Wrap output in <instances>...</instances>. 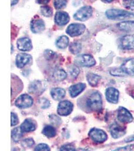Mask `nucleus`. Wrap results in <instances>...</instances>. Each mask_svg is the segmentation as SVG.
Returning a JSON list of instances; mask_svg holds the SVG:
<instances>
[{"label":"nucleus","instance_id":"nucleus-42","mask_svg":"<svg viewBox=\"0 0 134 151\" xmlns=\"http://www.w3.org/2000/svg\"><path fill=\"white\" fill-rule=\"evenodd\" d=\"M76 151H86V150H84L83 149H78V150H76Z\"/></svg>","mask_w":134,"mask_h":151},{"label":"nucleus","instance_id":"nucleus-35","mask_svg":"<svg viewBox=\"0 0 134 151\" xmlns=\"http://www.w3.org/2000/svg\"><path fill=\"white\" fill-rule=\"evenodd\" d=\"M123 5L127 9L134 10V1H123Z\"/></svg>","mask_w":134,"mask_h":151},{"label":"nucleus","instance_id":"nucleus-15","mask_svg":"<svg viewBox=\"0 0 134 151\" xmlns=\"http://www.w3.org/2000/svg\"><path fill=\"white\" fill-rule=\"evenodd\" d=\"M118 119L120 122L130 123L133 120V116L131 113L123 107H120L118 110Z\"/></svg>","mask_w":134,"mask_h":151},{"label":"nucleus","instance_id":"nucleus-25","mask_svg":"<svg viewBox=\"0 0 134 151\" xmlns=\"http://www.w3.org/2000/svg\"><path fill=\"white\" fill-rule=\"evenodd\" d=\"M69 38L66 35H62L58 37L56 41V45L60 49L66 48L69 44Z\"/></svg>","mask_w":134,"mask_h":151},{"label":"nucleus","instance_id":"nucleus-20","mask_svg":"<svg viewBox=\"0 0 134 151\" xmlns=\"http://www.w3.org/2000/svg\"><path fill=\"white\" fill-rule=\"evenodd\" d=\"M52 98L56 101L62 99L66 96V90L62 88L56 87L52 88L50 91Z\"/></svg>","mask_w":134,"mask_h":151},{"label":"nucleus","instance_id":"nucleus-26","mask_svg":"<svg viewBox=\"0 0 134 151\" xmlns=\"http://www.w3.org/2000/svg\"><path fill=\"white\" fill-rule=\"evenodd\" d=\"M68 73L72 78L76 79L80 73V69L78 65H71L68 68Z\"/></svg>","mask_w":134,"mask_h":151},{"label":"nucleus","instance_id":"nucleus-32","mask_svg":"<svg viewBox=\"0 0 134 151\" xmlns=\"http://www.w3.org/2000/svg\"><path fill=\"white\" fill-rule=\"evenodd\" d=\"M38 103L39 104L41 108L42 109H46L49 107L50 105V102L46 98H41L39 100Z\"/></svg>","mask_w":134,"mask_h":151},{"label":"nucleus","instance_id":"nucleus-29","mask_svg":"<svg viewBox=\"0 0 134 151\" xmlns=\"http://www.w3.org/2000/svg\"><path fill=\"white\" fill-rule=\"evenodd\" d=\"M40 12L42 15L46 17H51L53 16V9L48 6H43L40 7Z\"/></svg>","mask_w":134,"mask_h":151},{"label":"nucleus","instance_id":"nucleus-14","mask_svg":"<svg viewBox=\"0 0 134 151\" xmlns=\"http://www.w3.org/2000/svg\"><path fill=\"white\" fill-rule=\"evenodd\" d=\"M70 20V16L67 12L58 11L55 13L54 21L58 25L60 26L66 25Z\"/></svg>","mask_w":134,"mask_h":151},{"label":"nucleus","instance_id":"nucleus-13","mask_svg":"<svg viewBox=\"0 0 134 151\" xmlns=\"http://www.w3.org/2000/svg\"><path fill=\"white\" fill-rule=\"evenodd\" d=\"M120 46L123 50H134V35H127L120 38Z\"/></svg>","mask_w":134,"mask_h":151},{"label":"nucleus","instance_id":"nucleus-33","mask_svg":"<svg viewBox=\"0 0 134 151\" xmlns=\"http://www.w3.org/2000/svg\"><path fill=\"white\" fill-rule=\"evenodd\" d=\"M44 56L48 60H52L56 56V53L51 50H46L44 52Z\"/></svg>","mask_w":134,"mask_h":151},{"label":"nucleus","instance_id":"nucleus-9","mask_svg":"<svg viewBox=\"0 0 134 151\" xmlns=\"http://www.w3.org/2000/svg\"><path fill=\"white\" fill-rule=\"evenodd\" d=\"M32 57L29 54L19 53L16 57V65L19 69L23 68L32 61Z\"/></svg>","mask_w":134,"mask_h":151},{"label":"nucleus","instance_id":"nucleus-22","mask_svg":"<svg viewBox=\"0 0 134 151\" xmlns=\"http://www.w3.org/2000/svg\"><path fill=\"white\" fill-rule=\"evenodd\" d=\"M101 78V77L100 76L93 74L92 73H88L86 75L87 81L89 83V84L93 87L97 86Z\"/></svg>","mask_w":134,"mask_h":151},{"label":"nucleus","instance_id":"nucleus-38","mask_svg":"<svg viewBox=\"0 0 134 151\" xmlns=\"http://www.w3.org/2000/svg\"><path fill=\"white\" fill-rule=\"evenodd\" d=\"M18 123V118L17 116L14 113H11V125L14 126Z\"/></svg>","mask_w":134,"mask_h":151},{"label":"nucleus","instance_id":"nucleus-40","mask_svg":"<svg viewBox=\"0 0 134 151\" xmlns=\"http://www.w3.org/2000/svg\"><path fill=\"white\" fill-rule=\"evenodd\" d=\"M50 1H36V3L40 4H46L49 3Z\"/></svg>","mask_w":134,"mask_h":151},{"label":"nucleus","instance_id":"nucleus-31","mask_svg":"<svg viewBox=\"0 0 134 151\" xmlns=\"http://www.w3.org/2000/svg\"><path fill=\"white\" fill-rule=\"evenodd\" d=\"M67 1H54V6L57 10L63 9L67 5Z\"/></svg>","mask_w":134,"mask_h":151},{"label":"nucleus","instance_id":"nucleus-8","mask_svg":"<svg viewBox=\"0 0 134 151\" xmlns=\"http://www.w3.org/2000/svg\"><path fill=\"white\" fill-rule=\"evenodd\" d=\"M73 105L71 102L65 100L60 102L57 107V113L61 116H67L73 110Z\"/></svg>","mask_w":134,"mask_h":151},{"label":"nucleus","instance_id":"nucleus-21","mask_svg":"<svg viewBox=\"0 0 134 151\" xmlns=\"http://www.w3.org/2000/svg\"><path fill=\"white\" fill-rule=\"evenodd\" d=\"M118 27L121 31L125 32H131L134 31V21H128L119 23L117 24Z\"/></svg>","mask_w":134,"mask_h":151},{"label":"nucleus","instance_id":"nucleus-17","mask_svg":"<svg viewBox=\"0 0 134 151\" xmlns=\"http://www.w3.org/2000/svg\"><path fill=\"white\" fill-rule=\"evenodd\" d=\"M119 92L115 88L108 87L105 91V97L109 102L118 103L119 100Z\"/></svg>","mask_w":134,"mask_h":151},{"label":"nucleus","instance_id":"nucleus-7","mask_svg":"<svg viewBox=\"0 0 134 151\" xmlns=\"http://www.w3.org/2000/svg\"><path fill=\"white\" fill-rule=\"evenodd\" d=\"M33 103V98L26 94L21 95L15 101L16 106L21 109L29 107L32 105Z\"/></svg>","mask_w":134,"mask_h":151},{"label":"nucleus","instance_id":"nucleus-36","mask_svg":"<svg viewBox=\"0 0 134 151\" xmlns=\"http://www.w3.org/2000/svg\"><path fill=\"white\" fill-rule=\"evenodd\" d=\"M23 146L26 147H30L34 144V142L32 139H26L22 142Z\"/></svg>","mask_w":134,"mask_h":151},{"label":"nucleus","instance_id":"nucleus-3","mask_svg":"<svg viewBox=\"0 0 134 151\" xmlns=\"http://www.w3.org/2000/svg\"><path fill=\"white\" fill-rule=\"evenodd\" d=\"M74 63L78 66L91 67L96 65V61L93 55L88 54H83L76 57L74 60Z\"/></svg>","mask_w":134,"mask_h":151},{"label":"nucleus","instance_id":"nucleus-30","mask_svg":"<svg viewBox=\"0 0 134 151\" xmlns=\"http://www.w3.org/2000/svg\"><path fill=\"white\" fill-rule=\"evenodd\" d=\"M22 131L20 127H16L12 132V137L15 142H18L22 137Z\"/></svg>","mask_w":134,"mask_h":151},{"label":"nucleus","instance_id":"nucleus-28","mask_svg":"<svg viewBox=\"0 0 134 151\" xmlns=\"http://www.w3.org/2000/svg\"><path fill=\"white\" fill-rule=\"evenodd\" d=\"M69 50L72 54L77 55L81 50V45L78 42H73L69 45Z\"/></svg>","mask_w":134,"mask_h":151},{"label":"nucleus","instance_id":"nucleus-2","mask_svg":"<svg viewBox=\"0 0 134 151\" xmlns=\"http://www.w3.org/2000/svg\"><path fill=\"white\" fill-rule=\"evenodd\" d=\"M105 15L109 19L120 20L134 17V14L127 11L119 9H108L105 12Z\"/></svg>","mask_w":134,"mask_h":151},{"label":"nucleus","instance_id":"nucleus-12","mask_svg":"<svg viewBox=\"0 0 134 151\" xmlns=\"http://www.w3.org/2000/svg\"><path fill=\"white\" fill-rule=\"evenodd\" d=\"M30 29L33 33H40L45 29V22L40 18L33 19L30 23Z\"/></svg>","mask_w":134,"mask_h":151},{"label":"nucleus","instance_id":"nucleus-6","mask_svg":"<svg viewBox=\"0 0 134 151\" xmlns=\"http://www.w3.org/2000/svg\"><path fill=\"white\" fill-rule=\"evenodd\" d=\"M46 88V86L44 82L40 80H35L30 84L28 91L31 94L39 95L44 92Z\"/></svg>","mask_w":134,"mask_h":151},{"label":"nucleus","instance_id":"nucleus-16","mask_svg":"<svg viewBox=\"0 0 134 151\" xmlns=\"http://www.w3.org/2000/svg\"><path fill=\"white\" fill-rule=\"evenodd\" d=\"M120 70L123 74L134 76V58H130L125 60L121 65Z\"/></svg>","mask_w":134,"mask_h":151},{"label":"nucleus","instance_id":"nucleus-34","mask_svg":"<svg viewBox=\"0 0 134 151\" xmlns=\"http://www.w3.org/2000/svg\"><path fill=\"white\" fill-rule=\"evenodd\" d=\"M34 151H50V149L47 145L40 144L36 147Z\"/></svg>","mask_w":134,"mask_h":151},{"label":"nucleus","instance_id":"nucleus-11","mask_svg":"<svg viewBox=\"0 0 134 151\" xmlns=\"http://www.w3.org/2000/svg\"><path fill=\"white\" fill-rule=\"evenodd\" d=\"M89 136L93 141L98 143H101L105 142L107 139L106 133L99 129H92L89 132Z\"/></svg>","mask_w":134,"mask_h":151},{"label":"nucleus","instance_id":"nucleus-19","mask_svg":"<svg viewBox=\"0 0 134 151\" xmlns=\"http://www.w3.org/2000/svg\"><path fill=\"white\" fill-rule=\"evenodd\" d=\"M110 132L112 137L115 139L123 137L125 134V129L116 123L111 125Z\"/></svg>","mask_w":134,"mask_h":151},{"label":"nucleus","instance_id":"nucleus-18","mask_svg":"<svg viewBox=\"0 0 134 151\" xmlns=\"http://www.w3.org/2000/svg\"><path fill=\"white\" fill-rule=\"evenodd\" d=\"M86 84L83 83H78L72 85L69 88V94L72 98L76 97L86 89Z\"/></svg>","mask_w":134,"mask_h":151},{"label":"nucleus","instance_id":"nucleus-39","mask_svg":"<svg viewBox=\"0 0 134 151\" xmlns=\"http://www.w3.org/2000/svg\"><path fill=\"white\" fill-rule=\"evenodd\" d=\"M132 145L125 147L123 148H119L118 149L114 151H131L133 149Z\"/></svg>","mask_w":134,"mask_h":151},{"label":"nucleus","instance_id":"nucleus-27","mask_svg":"<svg viewBox=\"0 0 134 151\" xmlns=\"http://www.w3.org/2000/svg\"><path fill=\"white\" fill-rule=\"evenodd\" d=\"M43 134L48 137H53L56 135L55 129L50 125H46L43 129Z\"/></svg>","mask_w":134,"mask_h":151},{"label":"nucleus","instance_id":"nucleus-37","mask_svg":"<svg viewBox=\"0 0 134 151\" xmlns=\"http://www.w3.org/2000/svg\"><path fill=\"white\" fill-rule=\"evenodd\" d=\"M60 151H76L73 146L71 145H66L62 146L60 149Z\"/></svg>","mask_w":134,"mask_h":151},{"label":"nucleus","instance_id":"nucleus-5","mask_svg":"<svg viewBox=\"0 0 134 151\" xmlns=\"http://www.w3.org/2000/svg\"><path fill=\"white\" fill-rule=\"evenodd\" d=\"M86 25L81 23H72L67 27L66 32L71 37H76L83 35L86 30Z\"/></svg>","mask_w":134,"mask_h":151},{"label":"nucleus","instance_id":"nucleus-10","mask_svg":"<svg viewBox=\"0 0 134 151\" xmlns=\"http://www.w3.org/2000/svg\"><path fill=\"white\" fill-rule=\"evenodd\" d=\"M17 46L18 50L22 52H29L33 49L31 40L27 37L19 38L17 41Z\"/></svg>","mask_w":134,"mask_h":151},{"label":"nucleus","instance_id":"nucleus-4","mask_svg":"<svg viewBox=\"0 0 134 151\" xmlns=\"http://www.w3.org/2000/svg\"><path fill=\"white\" fill-rule=\"evenodd\" d=\"M93 13V8L91 6H83L74 13L73 18L76 20L85 21L91 17Z\"/></svg>","mask_w":134,"mask_h":151},{"label":"nucleus","instance_id":"nucleus-1","mask_svg":"<svg viewBox=\"0 0 134 151\" xmlns=\"http://www.w3.org/2000/svg\"><path fill=\"white\" fill-rule=\"evenodd\" d=\"M86 105L91 111H99L101 109L103 102L101 95L98 91H94L88 97L86 100Z\"/></svg>","mask_w":134,"mask_h":151},{"label":"nucleus","instance_id":"nucleus-41","mask_svg":"<svg viewBox=\"0 0 134 151\" xmlns=\"http://www.w3.org/2000/svg\"><path fill=\"white\" fill-rule=\"evenodd\" d=\"M18 2H19L18 1H11V6H13L15 5V4H17Z\"/></svg>","mask_w":134,"mask_h":151},{"label":"nucleus","instance_id":"nucleus-23","mask_svg":"<svg viewBox=\"0 0 134 151\" xmlns=\"http://www.w3.org/2000/svg\"><path fill=\"white\" fill-rule=\"evenodd\" d=\"M20 128L23 132H30L35 129V125L32 122V120L27 119L21 124Z\"/></svg>","mask_w":134,"mask_h":151},{"label":"nucleus","instance_id":"nucleus-24","mask_svg":"<svg viewBox=\"0 0 134 151\" xmlns=\"http://www.w3.org/2000/svg\"><path fill=\"white\" fill-rule=\"evenodd\" d=\"M67 74L63 69H57L54 71L52 76L56 81H63L67 77Z\"/></svg>","mask_w":134,"mask_h":151}]
</instances>
